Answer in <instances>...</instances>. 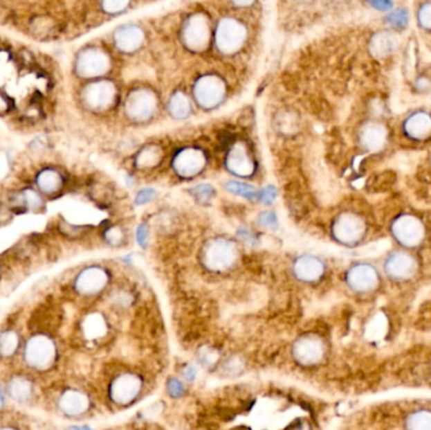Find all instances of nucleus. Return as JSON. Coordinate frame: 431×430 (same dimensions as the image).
I'll list each match as a JSON object with an SVG mask.
<instances>
[{"instance_id":"3","label":"nucleus","mask_w":431,"mask_h":430,"mask_svg":"<svg viewBox=\"0 0 431 430\" xmlns=\"http://www.w3.org/2000/svg\"><path fill=\"white\" fill-rule=\"evenodd\" d=\"M391 233L397 242L405 247H416L425 239V226L423 221L409 213L396 217L391 225Z\"/></svg>"},{"instance_id":"10","label":"nucleus","mask_w":431,"mask_h":430,"mask_svg":"<svg viewBox=\"0 0 431 430\" xmlns=\"http://www.w3.org/2000/svg\"><path fill=\"white\" fill-rule=\"evenodd\" d=\"M183 41L185 46L194 52L205 50L210 41V26L205 15H192L191 18L185 21Z\"/></svg>"},{"instance_id":"15","label":"nucleus","mask_w":431,"mask_h":430,"mask_svg":"<svg viewBox=\"0 0 431 430\" xmlns=\"http://www.w3.org/2000/svg\"><path fill=\"white\" fill-rule=\"evenodd\" d=\"M142 391V380L134 374H122L113 381L110 396L118 404H129Z\"/></svg>"},{"instance_id":"6","label":"nucleus","mask_w":431,"mask_h":430,"mask_svg":"<svg viewBox=\"0 0 431 430\" xmlns=\"http://www.w3.org/2000/svg\"><path fill=\"white\" fill-rule=\"evenodd\" d=\"M116 100V87L110 81H95L82 91L84 105L95 113L107 111Z\"/></svg>"},{"instance_id":"41","label":"nucleus","mask_w":431,"mask_h":430,"mask_svg":"<svg viewBox=\"0 0 431 430\" xmlns=\"http://www.w3.org/2000/svg\"><path fill=\"white\" fill-rule=\"evenodd\" d=\"M276 198V190L274 187H265L264 190H262V193H260V199H262V202L265 204V205H270V204H273L274 201H275Z\"/></svg>"},{"instance_id":"36","label":"nucleus","mask_w":431,"mask_h":430,"mask_svg":"<svg viewBox=\"0 0 431 430\" xmlns=\"http://www.w3.org/2000/svg\"><path fill=\"white\" fill-rule=\"evenodd\" d=\"M259 224L262 227H268L270 230H276L277 229V217H276L275 213L271 211L262 212V215L259 216Z\"/></svg>"},{"instance_id":"26","label":"nucleus","mask_w":431,"mask_h":430,"mask_svg":"<svg viewBox=\"0 0 431 430\" xmlns=\"http://www.w3.org/2000/svg\"><path fill=\"white\" fill-rule=\"evenodd\" d=\"M162 159V150L156 145H148L147 148L139 152V154L135 159V164L140 170H148L156 165Z\"/></svg>"},{"instance_id":"5","label":"nucleus","mask_w":431,"mask_h":430,"mask_svg":"<svg viewBox=\"0 0 431 430\" xmlns=\"http://www.w3.org/2000/svg\"><path fill=\"white\" fill-rule=\"evenodd\" d=\"M110 57L96 47L81 51L76 58L75 70L80 78H96L105 75L110 70Z\"/></svg>"},{"instance_id":"12","label":"nucleus","mask_w":431,"mask_h":430,"mask_svg":"<svg viewBox=\"0 0 431 430\" xmlns=\"http://www.w3.org/2000/svg\"><path fill=\"white\" fill-rule=\"evenodd\" d=\"M125 110L134 121L148 120L156 113V95L147 90L134 91L127 98Z\"/></svg>"},{"instance_id":"25","label":"nucleus","mask_w":431,"mask_h":430,"mask_svg":"<svg viewBox=\"0 0 431 430\" xmlns=\"http://www.w3.org/2000/svg\"><path fill=\"white\" fill-rule=\"evenodd\" d=\"M8 393L17 402H27L33 393V385L27 377L17 376L8 384Z\"/></svg>"},{"instance_id":"9","label":"nucleus","mask_w":431,"mask_h":430,"mask_svg":"<svg viewBox=\"0 0 431 430\" xmlns=\"http://www.w3.org/2000/svg\"><path fill=\"white\" fill-rule=\"evenodd\" d=\"M225 84L212 75L199 78L194 85V98L198 104L205 109H211L221 104L225 98Z\"/></svg>"},{"instance_id":"1","label":"nucleus","mask_w":431,"mask_h":430,"mask_svg":"<svg viewBox=\"0 0 431 430\" xmlns=\"http://www.w3.org/2000/svg\"><path fill=\"white\" fill-rule=\"evenodd\" d=\"M237 258L239 251L236 244L227 239L208 241L202 255L205 268L213 271H225L232 268Z\"/></svg>"},{"instance_id":"42","label":"nucleus","mask_w":431,"mask_h":430,"mask_svg":"<svg viewBox=\"0 0 431 430\" xmlns=\"http://www.w3.org/2000/svg\"><path fill=\"white\" fill-rule=\"evenodd\" d=\"M136 239H138V242L140 247H148V229H147V226H139V229L136 231Z\"/></svg>"},{"instance_id":"21","label":"nucleus","mask_w":431,"mask_h":430,"mask_svg":"<svg viewBox=\"0 0 431 430\" xmlns=\"http://www.w3.org/2000/svg\"><path fill=\"white\" fill-rule=\"evenodd\" d=\"M360 141L362 147L371 152L380 150L387 141V130L381 123H367L362 127L360 134Z\"/></svg>"},{"instance_id":"22","label":"nucleus","mask_w":431,"mask_h":430,"mask_svg":"<svg viewBox=\"0 0 431 430\" xmlns=\"http://www.w3.org/2000/svg\"><path fill=\"white\" fill-rule=\"evenodd\" d=\"M113 41L122 52H134L143 44L144 35L142 29L135 26H122L113 35Z\"/></svg>"},{"instance_id":"35","label":"nucleus","mask_w":431,"mask_h":430,"mask_svg":"<svg viewBox=\"0 0 431 430\" xmlns=\"http://www.w3.org/2000/svg\"><path fill=\"white\" fill-rule=\"evenodd\" d=\"M130 0H102V8L107 13L110 15H118L121 13L124 9H127Z\"/></svg>"},{"instance_id":"13","label":"nucleus","mask_w":431,"mask_h":430,"mask_svg":"<svg viewBox=\"0 0 431 430\" xmlns=\"http://www.w3.org/2000/svg\"><path fill=\"white\" fill-rule=\"evenodd\" d=\"M205 165V155L202 150L185 148L181 150L173 161V168L178 176L192 178L199 174Z\"/></svg>"},{"instance_id":"2","label":"nucleus","mask_w":431,"mask_h":430,"mask_svg":"<svg viewBox=\"0 0 431 430\" xmlns=\"http://www.w3.org/2000/svg\"><path fill=\"white\" fill-rule=\"evenodd\" d=\"M57 348L53 339L44 334H37L29 339L24 350V360L37 371L48 370L56 361Z\"/></svg>"},{"instance_id":"16","label":"nucleus","mask_w":431,"mask_h":430,"mask_svg":"<svg viewBox=\"0 0 431 430\" xmlns=\"http://www.w3.org/2000/svg\"><path fill=\"white\" fill-rule=\"evenodd\" d=\"M109 276L107 270L92 267L82 270L75 282V288L82 296H93L107 287Z\"/></svg>"},{"instance_id":"31","label":"nucleus","mask_w":431,"mask_h":430,"mask_svg":"<svg viewBox=\"0 0 431 430\" xmlns=\"http://www.w3.org/2000/svg\"><path fill=\"white\" fill-rule=\"evenodd\" d=\"M225 188L228 192L234 193L236 196H241V197L248 198V199H254L257 197V192L255 190L253 186H250L248 183H242V182H236V181H230L225 184Z\"/></svg>"},{"instance_id":"39","label":"nucleus","mask_w":431,"mask_h":430,"mask_svg":"<svg viewBox=\"0 0 431 430\" xmlns=\"http://www.w3.org/2000/svg\"><path fill=\"white\" fill-rule=\"evenodd\" d=\"M368 4L380 12H389L394 7V0H366Z\"/></svg>"},{"instance_id":"46","label":"nucleus","mask_w":431,"mask_h":430,"mask_svg":"<svg viewBox=\"0 0 431 430\" xmlns=\"http://www.w3.org/2000/svg\"><path fill=\"white\" fill-rule=\"evenodd\" d=\"M3 404H4V397H3V395L0 394V408L3 406Z\"/></svg>"},{"instance_id":"38","label":"nucleus","mask_w":431,"mask_h":430,"mask_svg":"<svg viewBox=\"0 0 431 430\" xmlns=\"http://www.w3.org/2000/svg\"><path fill=\"white\" fill-rule=\"evenodd\" d=\"M154 197H156V190L153 188H145V190H142L138 193V196L135 198V204L136 205H145Z\"/></svg>"},{"instance_id":"30","label":"nucleus","mask_w":431,"mask_h":430,"mask_svg":"<svg viewBox=\"0 0 431 430\" xmlns=\"http://www.w3.org/2000/svg\"><path fill=\"white\" fill-rule=\"evenodd\" d=\"M386 26H389V28L395 29V30H403L407 27L409 24V12L405 8L396 9L394 12H391L385 18Z\"/></svg>"},{"instance_id":"23","label":"nucleus","mask_w":431,"mask_h":430,"mask_svg":"<svg viewBox=\"0 0 431 430\" xmlns=\"http://www.w3.org/2000/svg\"><path fill=\"white\" fill-rule=\"evenodd\" d=\"M37 186L46 195H55L64 187V177L56 170H43L37 177Z\"/></svg>"},{"instance_id":"45","label":"nucleus","mask_w":431,"mask_h":430,"mask_svg":"<svg viewBox=\"0 0 431 430\" xmlns=\"http://www.w3.org/2000/svg\"><path fill=\"white\" fill-rule=\"evenodd\" d=\"M237 7H248L254 3V0H232Z\"/></svg>"},{"instance_id":"11","label":"nucleus","mask_w":431,"mask_h":430,"mask_svg":"<svg viewBox=\"0 0 431 430\" xmlns=\"http://www.w3.org/2000/svg\"><path fill=\"white\" fill-rule=\"evenodd\" d=\"M417 268L416 259L406 251H394L385 261L386 274L398 282L411 279L416 274Z\"/></svg>"},{"instance_id":"17","label":"nucleus","mask_w":431,"mask_h":430,"mask_svg":"<svg viewBox=\"0 0 431 430\" xmlns=\"http://www.w3.org/2000/svg\"><path fill=\"white\" fill-rule=\"evenodd\" d=\"M226 167L235 176L250 177L254 174V159L245 144L237 143L231 148L227 154Z\"/></svg>"},{"instance_id":"29","label":"nucleus","mask_w":431,"mask_h":430,"mask_svg":"<svg viewBox=\"0 0 431 430\" xmlns=\"http://www.w3.org/2000/svg\"><path fill=\"white\" fill-rule=\"evenodd\" d=\"M409 429H431V411L417 410L406 420Z\"/></svg>"},{"instance_id":"19","label":"nucleus","mask_w":431,"mask_h":430,"mask_svg":"<svg viewBox=\"0 0 431 430\" xmlns=\"http://www.w3.org/2000/svg\"><path fill=\"white\" fill-rule=\"evenodd\" d=\"M324 270L323 261L311 255L300 256L293 267L294 276H297L299 280L306 283L315 282L320 279L324 274Z\"/></svg>"},{"instance_id":"43","label":"nucleus","mask_w":431,"mask_h":430,"mask_svg":"<svg viewBox=\"0 0 431 430\" xmlns=\"http://www.w3.org/2000/svg\"><path fill=\"white\" fill-rule=\"evenodd\" d=\"M184 376H185V379H188L190 381L194 380V377H196V370H194L193 367H187V368L184 370Z\"/></svg>"},{"instance_id":"24","label":"nucleus","mask_w":431,"mask_h":430,"mask_svg":"<svg viewBox=\"0 0 431 430\" xmlns=\"http://www.w3.org/2000/svg\"><path fill=\"white\" fill-rule=\"evenodd\" d=\"M396 48V39L394 35L387 32H378L371 39V51L377 57H387L394 53Z\"/></svg>"},{"instance_id":"4","label":"nucleus","mask_w":431,"mask_h":430,"mask_svg":"<svg viewBox=\"0 0 431 430\" xmlns=\"http://www.w3.org/2000/svg\"><path fill=\"white\" fill-rule=\"evenodd\" d=\"M367 230L365 220L354 212H345L334 220L332 233L334 239L343 245H354L360 242Z\"/></svg>"},{"instance_id":"8","label":"nucleus","mask_w":431,"mask_h":430,"mask_svg":"<svg viewBox=\"0 0 431 430\" xmlns=\"http://www.w3.org/2000/svg\"><path fill=\"white\" fill-rule=\"evenodd\" d=\"M346 280L348 287L354 292L369 293L380 285V274L374 265L360 262L347 271Z\"/></svg>"},{"instance_id":"32","label":"nucleus","mask_w":431,"mask_h":430,"mask_svg":"<svg viewBox=\"0 0 431 430\" xmlns=\"http://www.w3.org/2000/svg\"><path fill=\"white\" fill-rule=\"evenodd\" d=\"M190 192H191L192 196L201 204H208L214 196V190H213L211 184H198L196 187H193Z\"/></svg>"},{"instance_id":"34","label":"nucleus","mask_w":431,"mask_h":430,"mask_svg":"<svg viewBox=\"0 0 431 430\" xmlns=\"http://www.w3.org/2000/svg\"><path fill=\"white\" fill-rule=\"evenodd\" d=\"M19 199L23 201L26 208L28 210H38L42 207V198L36 190H26L19 193Z\"/></svg>"},{"instance_id":"40","label":"nucleus","mask_w":431,"mask_h":430,"mask_svg":"<svg viewBox=\"0 0 431 430\" xmlns=\"http://www.w3.org/2000/svg\"><path fill=\"white\" fill-rule=\"evenodd\" d=\"M101 330H102V323L100 322V319L98 318H91L89 325L85 328L86 333L89 336H100L101 334Z\"/></svg>"},{"instance_id":"14","label":"nucleus","mask_w":431,"mask_h":430,"mask_svg":"<svg viewBox=\"0 0 431 430\" xmlns=\"http://www.w3.org/2000/svg\"><path fill=\"white\" fill-rule=\"evenodd\" d=\"M294 357L303 366H314L324 357V343L315 336H305L294 345Z\"/></svg>"},{"instance_id":"28","label":"nucleus","mask_w":431,"mask_h":430,"mask_svg":"<svg viewBox=\"0 0 431 430\" xmlns=\"http://www.w3.org/2000/svg\"><path fill=\"white\" fill-rule=\"evenodd\" d=\"M19 347V336L15 331H6L0 334V356L10 357Z\"/></svg>"},{"instance_id":"18","label":"nucleus","mask_w":431,"mask_h":430,"mask_svg":"<svg viewBox=\"0 0 431 430\" xmlns=\"http://www.w3.org/2000/svg\"><path fill=\"white\" fill-rule=\"evenodd\" d=\"M403 130L412 141H426L431 136V115L426 111H416L403 121Z\"/></svg>"},{"instance_id":"33","label":"nucleus","mask_w":431,"mask_h":430,"mask_svg":"<svg viewBox=\"0 0 431 430\" xmlns=\"http://www.w3.org/2000/svg\"><path fill=\"white\" fill-rule=\"evenodd\" d=\"M417 23L420 28L431 32V0L424 1L419 8Z\"/></svg>"},{"instance_id":"20","label":"nucleus","mask_w":431,"mask_h":430,"mask_svg":"<svg viewBox=\"0 0 431 430\" xmlns=\"http://www.w3.org/2000/svg\"><path fill=\"white\" fill-rule=\"evenodd\" d=\"M89 406V397L78 390H66L58 402L59 410L68 416L81 415L87 411Z\"/></svg>"},{"instance_id":"7","label":"nucleus","mask_w":431,"mask_h":430,"mask_svg":"<svg viewBox=\"0 0 431 430\" xmlns=\"http://www.w3.org/2000/svg\"><path fill=\"white\" fill-rule=\"evenodd\" d=\"M246 39V29L240 21L231 18L223 19L217 27L216 44L222 53H235L240 50Z\"/></svg>"},{"instance_id":"27","label":"nucleus","mask_w":431,"mask_h":430,"mask_svg":"<svg viewBox=\"0 0 431 430\" xmlns=\"http://www.w3.org/2000/svg\"><path fill=\"white\" fill-rule=\"evenodd\" d=\"M169 111L174 118L184 119L191 113V104L183 92H177L169 101Z\"/></svg>"},{"instance_id":"44","label":"nucleus","mask_w":431,"mask_h":430,"mask_svg":"<svg viewBox=\"0 0 431 430\" xmlns=\"http://www.w3.org/2000/svg\"><path fill=\"white\" fill-rule=\"evenodd\" d=\"M8 109H9L8 100L3 95H0V114L7 113Z\"/></svg>"},{"instance_id":"37","label":"nucleus","mask_w":431,"mask_h":430,"mask_svg":"<svg viewBox=\"0 0 431 430\" xmlns=\"http://www.w3.org/2000/svg\"><path fill=\"white\" fill-rule=\"evenodd\" d=\"M167 390L169 393V395L174 399L181 397L184 394V388L181 381L176 380V379H170L167 384Z\"/></svg>"}]
</instances>
